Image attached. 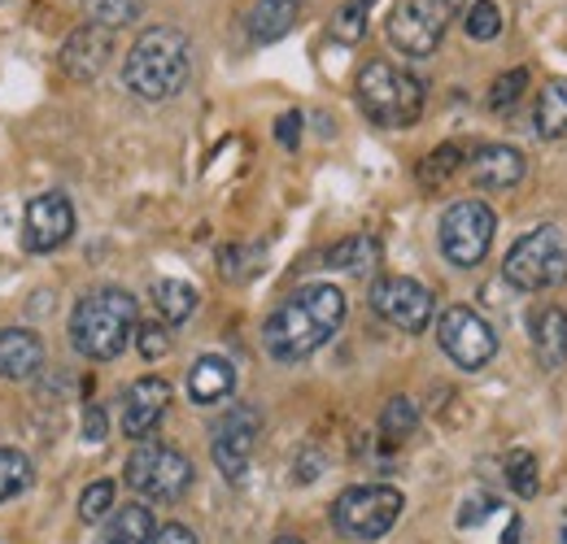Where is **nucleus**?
Returning <instances> with one entry per match:
<instances>
[{"label":"nucleus","instance_id":"obj_1","mask_svg":"<svg viewBox=\"0 0 567 544\" xmlns=\"http://www.w3.org/2000/svg\"><path fill=\"white\" fill-rule=\"evenodd\" d=\"M346 314H350V301L337 283H306L267 318L262 344L276 362H306L341 332Z\"/></svg>","mask_w":567,"mask_h":544},{"label":"nucleus","instance_id":"obj_2","mask_svg":"<svg viewBox=\"0 0 567 544\" xmlns=\"http://www.w3.org/2000/svg\"><path fill=\"white\" fill-rule=\"evenodd\" d=\"M193 79V44L179 27H148L123 62V83L148 105L179 96Z\"/></svg>","mask_w":567,"mask_h":544},{"label":"nucleus","instance_id":"obj_3","mask_svg":"<svg viewBox=\"0 0 567 544\" xmlns=\"http://www.w3.org/2000/svg\"><path fill=\"white\" fill-rule=\"evenodd\" d=\"M141 310L127 287H92L71 310V344L87 362H114L136 341Z\"/></svg>","mask_w":567,"mask_h":544},{"label":"nucleus","instance_id":"obj_4","mask_svg":"<svg viewBox=\"0 0 567 544\" xmlns=\"http://www.w3.org/2000/svg\"><path fill=\"white\" fill-rule=\"evenodd\" d=\"M358 105L375 127L402 132L424 114V83L393 62H367L358 74Z\"/></svg>","mask_w":567,"mask_h":544},{"label":"nucleus","instance_id":"obj_5","mask_svg":"<svg viewBox=\"0 0 567 544\" xmlns=\"http://www.w3.org/2000/svg\"><path fill=\"white\" fill-rule=\"evenodd\" d=\"M502 274L511 287L519 292H546L567 283V240L559 227H537L524 240H515V249L506 253Z\"/></svg>","mask_w":567,"mask_h":544},{"label":"nucleus","instance_id":"obj_6","mask_svg":"<svg viewBox=\"0 0 567 544\" xmlns=\"http://www.w3.org/2000/svg\"><path fill=\"white\" fill-rule=\"evenodd\" d=\"M402 510H406V501L393 483H358V488H346L337 496L332 523L350 541H380L384 532H393Z\"/></svg>","mask_w":567,"mask_h":544},{"label":"nucleus","instance_id":"obj_7","mask_svg":"<svg viewBox=\"0 0 567 544\" xmlns=\"http://www.w3.org/2000/svg\"><path fill=\"white\" fill-rule=\"evenodd\" d=\"M127 488L141 492L144 501H179L193 488V462L162 444V440H141L136 453L127 458Z\"/></svg>","mask_w":567,"mask_h":544},{"label":"nucleus","instance_id":"obj_8","mask_svg":"<svg viewBox=\"0 0 567 544\" xmlns=\"http://www.w3.org/2000/svg\"><path fill=\"white\" fill-rule=\"evenodd\" d=\"M497 213L485 201H454L441 213V253L450 266L472 271L485 262L489 244H494Z\"/></svg>","mask_w":567,"mask_h":544},{"label":"nucleus","instance_id":"obj_9","mask_svg":"<svg viewBox=\"0 0 567 544\" xmlns=\"http://www.w3.org/2000/svg\"><path fill=\"white\" fill-rule=\"evenodd\" d=\"M445 27H450L445 0H398L384 18L389 44L406 57H432L445 40Z\"/></svg>","mask_w":567,"mask_h":544},{"label":"nucleus","instance_id":"obj_10","mask_svg":"<svg viewBox=\"0 0 567 544\" xmlns=\"http://www.w3.org/2000/svg\"><path fill=\"white\" fill-rule=\"evenodd\" d=\"M436 344H441V353H445L458 370H485L497 357L494 327H489L476 310H467V305L441 310V318H436Z\"/></svg>","mask_w":567,"mask_h":544},{"label":"nucleus","instance_id":"obj_11","mask_svg":"<svg viewBox=\"0 0 567 544\" xmlns=\"http://www.w3.org/2000/svg\"><path fill=\"white\" fill-rule=\"evenodd\" d=\"M371 310L389 327H398L406 336H420L427 323H432V314H436V301H432V292H427L420 279L384 274V279L371 283Z\"/></svg>","mask_w":567,"mask_h":544},{"label":"nucleus","instance_id":"obj_12","mask_svg":"<svg viewBox=\"0 0 567 544\" xmlns=\"http://www.w3.org/2000/svg\"><path fill=\"white\" fill-rule=\"evenodd\" d=\"M258 436H262V414L254 406H231L210 427V458L231 483L245 479V471H249Z\"/></svg>","mask_w":567,"mask_h":544},{"label":"nucleus","instance_id":"obj_13","mask_svg":"<svg viewBox=\"0 0 567 544\" xmlns=\"http://www.w3.org/2000/svg\"><path fill=\"white\" fill-rule=\"evenodd\" d=\"M74 236V205L62 192H40L27 201L22 213V249L27 253H53Z\"/></svg>","mask_w":567,"mask_h":544},{"label":"nucleus","instance_id":"obj_14","mask_svg":"<svg viewBox=\"0 0 567 544\" xmlns=\"http://www.w3.org/2000/svg\"><path fill=\"white\" fill-rule=\"evenodd\" d=\"M114 57V31H105V27H92V22H83V27H74L71 35H66V44L58 49V66L66 79L74 83H87V79H96L105 62Z\"/></svg>","mask_w":567,"mask_h":544},{"label":"nucleus","instance_id":"obj_15","mask_svg":"<svg viewBox=\"0 0 567 544\" xmlns=\"http://www.w3.org/2000/svg\"><path fill=\"white\" fill-rule=\"evenodd\" d=\"M166 406H171V384H166V379H157V375L136 379V384L123 393V436L148 440V436L157 431Z\"/></svg>","mask_w":567,"mask_h":544},{"label":"nucleus","instance_id":"obj_16","mask_svg":"<svg viewBox=\"0 0 567 544\" xmlns=\"http://www.w3.org/2000/svg\"><path fill=\"white\" fill-rule=\"evenodd\" d=\"M467 175H472V184L485 188V192H511V188L528 175V157H524L519 148H511V144H485V148L467 161Z\"/></svg>","mask_w":567,"mask_h":544},{"label":"nucleus","instance_id":"obj_17","mask_svg":"<svg viewBox=\"0 0 567 544\" xmlns=\"http://www.w3.org/2000/svg\"><path fill=\"white\" fill-rule=\"evenodd\" d=\"M44 366V341L27 327H0V379H35Z\"/></svg>","mask_w":567,"mask_h":544},{"label":"nucleus","instance_id":"obj_18","mask_svg":"<svg viewBox=\"0 0 567 544\" xmlns=\"http://www.w3.org/2000/svg\"><path fill=\"white\" fill-rule=\"evenodd\" d=\"M231 388H236V366H231L227 357H218V353L197 357V366L188 370V397H193L197 406L227 401V397H231Z\"/></svg>","mask_w":567,"mask_h":544},{"label":"nucleus","instance_id":"obj_19","mask_svg":"<svg viewBox=\"0 0 567 544\" xmlns=\"http://www.w3.org/2000/svg\"><path fill=\"white\" fill-rule=\"evenodd\" d=\"M297 18H301V0H254L245 31L254 44H276L297 27Z\"/></svg>","mask_w":567,"mask_h":544},{"label":"nucleus","instance_id":"obj_20","mask_svg":"<svg viewBox=\"0 0 567 544\" xmlns=\"http://www.w3.org/2000/svg\"><path fill=\"white\" fill-rule=\"evenodd\" d=\"M533 348H537V362L546 370H559L567 362V310L559 305H546L537 318H533Z\"/></svg>","mask_w":567,"mask_h":544},{"label":"nucleus","instance_id":"obj_21","mask_svg":"<svg viewBox=\"0 0 567 544\" xmlns=\"http://www.w3.org/2000/svg\"><path fill=\"white\" fill-rule=\"evenodd\" d=\"M153 532H157L153 510L141 505V501H132V505H123V510L114 505V514H110V523H105V541L101 544H148Z\"/></svg>","mask_w":567,"mask_h":544},{"label":"nucleus","instance_id":"obj_22","mask_svg":"<svg viewBox=\"0 0 567 544\" xmlns=\"http://www.w3.org/2000/svg\"><path fill=\"white\" fill-rule=\"evenodd\" d=\"M197 287L193 283H184V279H157L153 283V305H157V314H162V323H188L193 314H197Z\"/></svg>","mask_w":567,"mask_h":544},{"label":"nucleus","instance_id":"obj_23","mask_svg":"<svg viewBox=\"0 0 567 544\" xmlns=\"http://www.w3.org/2000/svg\"><path fill=\"white\" fill-rule=\"evenodd\" d=\"M328 266L346 274H371L380 266V240L375 236H350L328 249Z\"/></svg>","mask_w":567,"mask_h":544},{"label":"nucleus","instance_id":"obj_24","mask_svg":"<svg viewBox=\"0 0 567 544\" xmlns=\"http://www.w3.org/2000/svg\"><path fill=\"white\" fill-rule=\"evenodd\" d=\"M537 136L542 139H559L567 136V79H550L537 96Z\"/></svg>","mask_w":567,"mask_h":544},{"label":"nucleus","instance_id":"obj_25","mask_svg":"<svg viewBox=\"0 0 567 544\" xmlns=\"http://www.w3.org/2000/svg\"><path fill=\"white\" fill-rule=\"evenodd\" d=\"M262 262H267V249L262 244H227L218 253V271H223V279H231V283L254 279V274L262 271Z\"/></svg>","mask_w":567,"mask_h":544},{"label":"nucleus","instance_id":"obj_26","mask_svg":"<svg viewBox=\"0 0 567 544\" xmlns=\"http://www.w3.org/2000/svg\"><path fill=\"white\" fill-rule=\"evenodd\" d=\"M502 27H506V13L497 9L494 0H476L467 13H463V31H467V40H476V44H489L502 35Z\"/></svg>","mask_w":567,"mask_h":544},{"label":"nucleus","instance_id":"obj_27","mask_svg":"<svg viewBox=\"0 0 567 544\" xmlns=\"http://www.w3.org/2000/svg\"><path fill=\"white\" fill-rule=\"evenodd\" d=\"M371 4L375 0H346L332 18V40L337 44H358L367 35V22H371Z\"/></svg>","mask_w":567,"mask_h":544},{"label":"nucleus","instance_id":"obj_28","mask_svg":"<svg viewBox=\"0 0 567 544\" xmlns=\"http://www.w3.org/2000/svg\"><path fill=\"white\" fill-rule=\"evenodd\" d=\"M83 4H87V22L105 27V31H118V27L136 22L144 9V0H83Z\"/></svg>","mask_w":567,"mask_h":544},{"label":"nucleus","instance_id":"obj_29","mask_svg":"<svg viewBox=\"0 0 567 544\" xmlns=\"http://www.w3.org/2000/svg\"><path fill=\"white\" fill-rule=\"evenodd\" d=\"M420 427V406L411 401V397H393L389 406H384V414H380V436L384 440H406L411 431Z\"/></svg>","mask_w":567,"mask_h":544},{"label":"nucleus","instance_id":"obj_30","mask_svg":"<svg viewBox=\"0 0 567 544\" xmlns=\"http://www.w3.org/2000/svg\"><path fill=\"white\" fill-rule=\"evenodd\" d=\"M31 488V458L18 449H0V501H13Z\"/></svg>","mask_w":567,"mask_h":544},{"label":"nucleus","instance_id":"obj_31","mask_svg":"<svg viewBox=\"0 0 567 544\" xmlns=\"http://www.w3.org/2000/svg\"><path fill=\"white\" fill-rule=\"evenodd\" d=\"M458 166H463V148L458 144H441V148H432L420 161V184L424 188H441Z\"/></svg>","mask_w":567,"mask_h":544},{"label":"nucleus","instance_id":"obj_32","mask_svg":"<svg viewBox=\"0 0 567 544\" xmlns=\"http://www.w3.org/2000/svg\"><path fill=\"white\" fill-rule=\"evenodd\" d=\"M506 483H511V492H519L524 501L542 492V479H537V458H533L528 449H511V453H506Z\"/></svg>","mask_w":567,"mask_h":544},{"label":"nucleus","instance_id":"obj_33","mask_svg":"<svg viewBox=\"0 0 567 544\" xmlns=\"http://www.w3.org/2000/svg\"><path fill=\"white\" fill-rule=\"evenodd\" d=\"M114 496H118L114 479H96V483H87L83 496H79V519H83V523H101V519H110Z\"/></svg>","mask_w":567,"mask_h":544},{"label":"nucleus","instance_id":"obj_34","mask_svg":"<svg viewBox=\"0 0 567 544\" xmlns=\"http://www.w3.org/2000/svg\"><path fill=\"white\" fill-rule=\"evenodd\" d=\"M524 92H528V70H524V66L497 74L494 87H489V109H494V114H506V109H515Z\"/></svg>","mask_w":567,"mask_h":544},{"label":"nucleus","instance_id":"obj_35","mask_svg":"<svg viewBox=\"0 0 567 544\" xmlns=\"http://www.w3.org/2000/svg\"><path fill=\"white\" fill-rule=\"evenodd\" d=\"M136 348H141L148 362L166 357V353H171V336H166V327H162V323H141V327H136Z\"/></svg>","mask_w":567,"mask_h":544},{"label":"nucleus","instance_id":"obj_36","mask_svg":"<svg viewBox=\"0 0 567 544\" xmlns=\"http://www.w3.org/2000/svg\"><path fill=\"white\" fill-rule=\"evenodd\" d=\"M497 510V501L489 496V492H476V496H467L463 501V514H458V527H476L481 519H489Z\"/></svg>","mask_w":567,"mask_h":544},{"label":"nucleus","instance_id":"obj_37","mask_svg":"<svg viewBox=\"0 0 567 544\" xmlns=\"http://www.w3.org/2000/svg\"><path fill=\"white\" fill-rule=\"evenodd\" d=\"M105 431H110L105 409H101V406L83 409V440H87V444H101V440H105Z\"/></svg>","mask_w":567,"mask_h":544},{"label":"nucleus","instance_id":"obj_38","mask_svg":"<svg viewBox=\"0 0 567 544\" xmlns=\"http://www.w3.org/2000/svg\"><path fill=\"white\" fill-rule=\"evenodd\" d=\"M301 123H306V118H301L297 109H288L280 123H276V139H280L284 148H297V144H301Z\"/></svg>","mask_w":567,"mask_h":544},{"label":"nucleus","instance_id":"obj_39","mask_svg":"<svg viewBox=\"0 0 567 544\" xmlns=\"http://www.w3.org/2000/svg\"><path fill=\"white\" fill-rule=\"evenodd\" d=\"M148 544H197V536H193L184 523H166V527L153 532V541Z\"/></svg>","mask_w":567,"mask_h":544},{"label":"nucleus","instance_id":"obj_40","mask_svg":"<svg viewBox=\"0 0 567 544\" xmlns=\"http://www.w3.org/2000/svg\"><path fill=\"white\" fill-rule=\"evenodd\" d=\"M519 532H524V523H519V519H511V527H506V536H502V541H497V544H515V541H519Z\"/></svg>","mask_w":567,"mask_h":544},{"label":"nucleus","instance_id":"obj_41","mask_svg":"<svg viewBox=\"0 0 567 544\" xmlns=\"http://www.w3.org/2000/svg\"><path fill=\"white\" fill-rule=\"evenodd\" d=\"M472 4H476V0H445V9H450V13H454V9H458V13H467Z\"/></svg>","mask_w":567,"mask_h":544},{"label":"nucleus","instance_id":"obj_42","mask_svg":"<svg viewBox=\"0 0 567 544\" xmlns=\"http://www.w3.org/2000/svg\"><path fill=\"white\" fill-rule=\"evenodd\" d=\"M276 544H301V541H292V536H280V541H276Z\"/></svg>","mask_w":567,"mask_h":544}]
</instances>
